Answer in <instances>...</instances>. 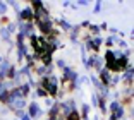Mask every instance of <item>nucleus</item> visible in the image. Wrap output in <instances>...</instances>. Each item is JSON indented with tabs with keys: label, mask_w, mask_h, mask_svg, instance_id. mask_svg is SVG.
I'll return each mask as SVG.
<instances>
[{
	"label": "nucleus",
	"mask_w": 134,
	"mask_h": 120,
	"mask_svg": "<svg viewBox=\"0 0 134 120\" xmlns=\"http://www.w3.org/2000/svg\"><path fill=\"white\" fill-rule=\"evenodd\" d=\"M0 36H2V39H4V41H10V33H9L5 27H2V29H0Z\"/></svg>",
	"instance_id": "nucleus-10"
},
{
	"label": "nucleus",
	"mask_w": 134,
	"mask_h": 120,
	"mask_svg": "<svg viewBox=\"0 0 134 120\" xmlns=\"http://www.w3.org/2000/svg\"><path fill=\"white\" fill-rule=\"evenodd\" d=\"M100 79H103V82H102L103 86H112V76H110V72H108L107 69L100 70Z\"/></svg>",
	"instance_id": "nucleus-4"
},
{
	"label": "nucleus",
	"mask_w": 134,
	"mask_h": 120,
	"mask_svg": "<svg viewBox=\"0 0 134 120\" xmlns=\"http://www.w3.org/2000/svg\"><path fill=\"white\" fill-rule=\"evenodd\" d=\"M21 120H31V118H29L28 115H24V117H21Z\"/></svg>",
	"instance_id": "nucleus-26"
},
{
	"label": "nucleus",
	"mask_w": 134,
	"mask_h": 120,
	"mask_svg": "<svg viewBox=\"0 0 134 120\" xmlns=\"http://www.w3.org/2000/svg\"><path fill=\"white\" fill-rule=\"evenodd\" d=\"M124 79H126L127 82H132V65H129L127 70L124 72Z\"/></svg>",
	"instance_id": "nucleus-9"
},
{
	"label": "nucleus",
	"mask_w": 134,
	"mask_h": 120,
	"mask_svg": "<svg viewBox=\"0 0 134 120\" xmlns=\"http://www.w3.org/2000/svg\"><path fill=\"white\" fill-rule=\"evenodd\" d=\"M41 115V110H40V106L36 103H31L28 106V117L29 118H36V117Z\"/></svg>",
	"instance_id": "nucleus-3"
},
{
	"label": "nucleus",
	"mask_w": 134,
	"mask_h": 120,
	"mask_svg": "<svg viewBox=\"0 0 134 120\" xmlns=\"http://www.w3.org/2000/svg\"><path fill=\"white\" fill-rule=\"evenodd\" d=\"M5 29H7L9 33H14V31H16V24H9V26L5 27Z\"/></svg>",
	"instance_id": "nucleus-20"
},
{
	"label": "nucleus",
	"mask_w": 134,
	"mask_h": 120,
	"mask_svg": "<svg viewBox=\"0 0 134 120\" xmlns=\"http://www.w3.org/2000/svg\"><path fill=\"white\" fill-rule=\"evenodd\" d=\"M36 96H47V91L43 88H38L36 89Z\"/></svg>",
	"instance_id": "nucleus-17"
},
{
	"label": "nucleus",
	"mask_w": 134,
	"mask_h": 120,
	"mask_svg": "<svg viewBox=\"0 0 134 120\" xmlns=\"http://www.w3.org/2000/svg\"><path fill=\"white\" fill-rule=\"evenodd\" d=\"M4 91H5V86H4V82H0V94L4 93Z\"/></svg>",
	"instance_id": "nucleus-25"
},
{
	"label": "nucleus",
	"mask_w": 134,
	"mask_h": 120,
	"mask_svg": "<svg viewBox=\"0 0 134 120\" xmlns=\"http://www.w3.org/2000/svg\"><path fill=\"white\" fill-rule=\"evenodd\" d=\"M64 81H77V74L71 69V67H65L64 69Z\"/></svg>",
	"instance_id": "nucleus-5"
},
{
	"label": "nucleus",
	"mask_w": 134,
	"mask_h": 120,
	"mask_svg": "<svg viewBox=\"0 0 134 120\" xmlns=\"http://www.w3.org/2000/svg\"><path fill=\"white\" fill-rule=\"evenodd\" d=\"M67 120H79V113L76 112V110H74V112H71V113H69V118H67Z\"/></svg>",
	"instance_id": "nucleus-14"
},
{
	"label": "nucleus",
	"mask_w": 134,
	"mask_h": 120,
	"mask_svg": "<svg viewBox=\"0 0 134 120\" xmlns=\"http://www.w3.org/2000/svg\"><path fill=\"white\" fill-rule=\"evenodd\" d=\"M7 2H0V16H5V12H7Z\"/></svg>",
	"instance_id": "nucleus-13"
},
{
	"label": "nucleus",
	"mask_w": 134,
	"mask_h": 120,
	"mask_svg": "<svg viewBox=\"0 0 134 120\" xmlns=\"http://www.w3.org/2000/svg\"><path fill=\"white\" fill-rule=\"evenodd\" d=\"M91 31L93 33H100V26L98 24H93V26H91Z\"/></svg>",
	"instance_id": "nucleus-22"
},
{
	"label": "nucleus",
	"mask_w": 134,
	"mask_h": 120,
	"mask_svg": "<svg viewBox=\"0 0 134 120\" xmlns=\"http://www.w3.org/2000/svg\"><path fill=\"white\" fill-rule=\"evenodd\" d=\"M16 115H17V117H24V115H26V113H24L23 110H16Z\"/></svg>",
	"instance_id": "nucleus-24"
},
{
	"label": "nucleus",
	"mask_w": 134,
	"mask_h": 120,
	"mask_svg": "<svg viewBox=\"0 0 134 120\" xmlns=\"http://www.w3.org/2000/svg\"><path fill=\"white\" fill-rule=\"evenodd\" d=\"M91 81H93V84H95L96 88H100V84H102V81H98V77H96V76H93V77H91Z\"/></svg>",
	"instance_id": "nucleus-18"
},
{
	"label": "nucleus",
	"mask_w": 134,
	"mask_h": 120,
	"mask_svg": "<svg viewBox=\"0 0 134 120\" xmlns=\"http://www.w3.org/2000/svg\"><path fill=\"white\" fill-rule=\"evenodd\" d=\"M9 69H10V64L7 60H2V64H0V77H4L5 74L9 72Z\"/></svg>",
	"instance_id": "nucleus-7"
},
{
	"label": "nucleus",
	"mask_w": 134,
	"mask_h": 120,
	"mask_svg": "<svg viewBox=\"0 0 134 120\" xmlns=\"http://www.w3.org/2000/svg\"><path fill=\"white\" fill-rule=\"evenodd\" d=\"M57 77H45L41 81V88L47 91V94H52V96H57Z\"/></svg>",
	"instance_id": "nucleus-1"
},
{
	"label": "nucleus",
	"mask_w": 134,
	"mask_h": 120,
	"mask_svg": "<svg viewBox=\"0 0 134 120\" xmlns=\"http://www.w3.org/2000/svg\"><path fill=\"white\" fill-rule=\"evenodd\" d=\"M76 5H79V7H88V0H81V2H77Z\"/></svg>",
	"instance_id": "nucleus-21"
},
{
	"label": "nucleus",
	"mask_w": 134,
	"mask_h": 120,
	"mask_svg": "<svg viewBox=\"0 0 134 120\" xmlns=\"http://www.w3.org/2000/svg\"><path fill=\"white\" fill-rule=\"evenodd\" d=\"M0 64H2V57H0Z\"/></svg>",
	"instance_id": "nucleus-27"
},
{
	"label": "nucleus",
	"mask_w": 134,
	"mask_h": 120,
	"mask_svg": "<svg viewBox=\"0 0 134 120\" xmlns=\"http://www.w3.org/2000/svg\"><path fill=\"white\" fill-rule=\"evenodd\" d=\"M57 65H59L60 69H65V62H64V60H59V62H57Z\"/></svg>",
	"instance_id": "nucleus-23"
},
{
	"label": "nucleus",
	"mask_w": 134,
	"mask_h": 120,
	"mask_svg": "<svg viewBox=\"0 0 134 120\" xmlns=\"http://www.w3.org/2000/svg\"><path fill=\"white\" fill-rule=\"evenodd\" d=\"M10 106H12V108H16V110H21V108L26 106V101H24V98H17V100H14L10 103Z\"/></svg>",
	"instance_id": "nucleus-6"
},
{
	"label": "nucleus",
	"mask_w": 134,
	"mask_h": 120,
	"mask_svg": "<svg viewBox=\"0 0 134 120\" xmlns=\"http://www.w3.org/2000/svg\"><path fill=\"white\" fill-rule=\"evenodd\" d=\"M119 106H120V105H119V101H112V103H110V110H112V113H114L115 110L119 108Z\"/></svg>",
	"instance_id": "nucleus-16"
},
{
	"label": "nucleus",
	"mask_w": 134,
	"mask_h": 120,
	"mask_svg": "<svg viewBox=\"0 0 134 120\" xmlns=\"http://www.w3.org/2000/svg\"><path fill=\"white\" fill-rule=\"evenodd\" d=\"M100 10H102V2H96L95 4V14H98Z\"/></svg>",
	"instance_id": "nucleus-19"
},
{
	"label": "nucleus",
	"mask_w": 134,
	"mask_h": 120,
	"mask_svg": "<svg viewBox=\"0 0 134 120\" xmlns=\"http://www.w3.org/2000/svg\"><path fill=\"white\" fill-rule=\"evenodd\" d=\"M59 24L64 27V29H71V24L67 22V21H64V19H60V21H59Z\"/></svg>",
	"instance_id": "nucleus-15"
},
{
	"label": "nucleus",
	"mask_w": 134,
	"mask_h": 120,
	"mask_svg": "<svg viewBox=\"0 0 134 120\" xmlns=\"http://www.w3.org/2000/svg\"><path fill=\"white\" fill-rule=\"evenodd\" d=\"M57 113H59V105H53V106H52V110H50V120H55Z\"/></svg>",
	"instance_id": "nucleus-11"
},
{
	"label": "nucleus",
	"mask_w": 134,
	"mask_h": 120,
	"mask_svg": "<svg viewBox=\"0 0 134 120\" xmlns=\"http://www.w3.org/2000/svg\"><path fill=\"white\" fill-rule=\"evenodd\" d=\"M122 117H124V108H122V106H119V108L112 113L110 120H119V118H122Z\"/></svg>",
	"instance_id": "nucleus-8"
},
{
	"label": "nucleus",
	"mask_w": 134,
	"mask_h": 120,
	"mask_svg": "<svg viewBox=\"0 0 134 120\" xmlns=\"http://www.w3.org/2000/svg\"><path fill=\"white\" fill-rule=\"evenodd\" d=\"M81 108H83V110H81L83 117H84V118H88V113H90V105H86V103H84L83 106H81Z\"/></svg>",
	"instance_id": "nucleus-12"
},
{
	"label": "nucleus",
	"mask_w": 134,
	"mask_h": 120,
	"mask_svg": "<svg viewBox=\"0 0 134 120\" xmlns=\"http://www.w3.org/2000/svg\"><path fill=\"white\" fill-rule=\"evenodd\" d=\"M33 17H35V10H33L31 7H26L24 10L19 12V21L21 22H24V21H29V22H31Z\"/></svg>",
	"instance_id": "nucleus-2"
}]
</instances>
